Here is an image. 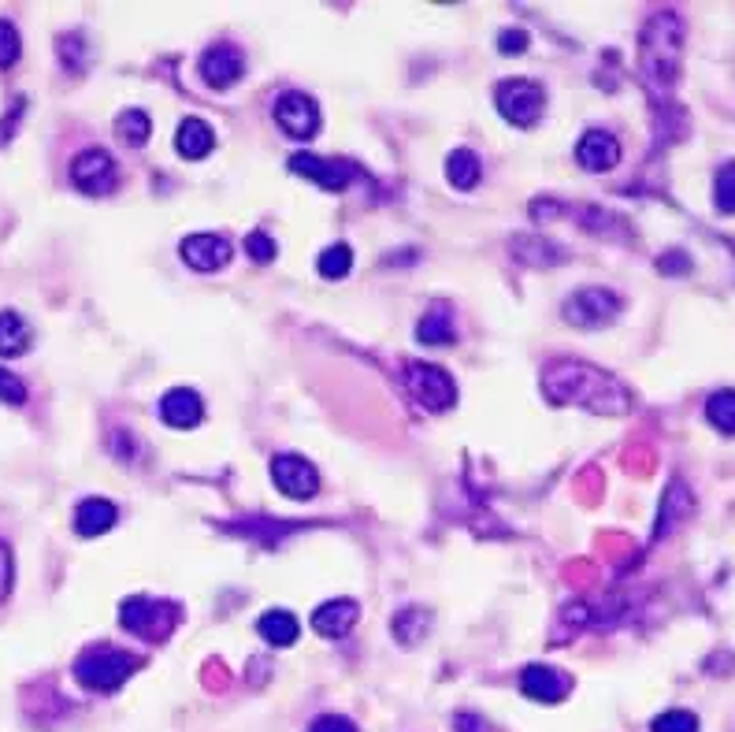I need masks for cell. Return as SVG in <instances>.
Instances as JSON below:
<instances>
[{"mask_svg": "<svg viewBox=\"0 0 735 732\" xmlns=\"http://www.w3.org/2000/svg\"><path fill=\"white\" fill-rule=\"evenodd\" d=\"M531 38L524 30H502L498 34V52H510V57H516V52H528Z\"/></svg>", "mask_w": 735, "mask_h": 732, "instance_id": "cell-35", "label": "cell"}, {"mask_svg": "<svg viewBox=\"0 0 735 732\" xmlns=\"http://www.w3.org/2000/svg\"><path fill=\"white\" fill-rule=\"evenodd\" d=\"M706 417H710L716 431L735 436V391H716L710 402H706Z\"/></svg>", "mask_w": 735, "mask_h": 732, "instance_id": "cell-25", "label": "cell"}, {"mask_svg": "<svg viewBox=\"0 0 735 732\" xmlns=\"http://www.w3.org/2000/svg\"><path fill=\"white\" fill-rule=\"evenodd\" d=\"M245 60L234 45H212V49L201 57V78L212 89H231L242 78Z\"/></svg>", "mask_w": 735, "mask_h": 732, "instance_id": "cell-13", "label": "cell"}, {"mask_svg": "<svg viewBox=\"0 0 735 732\" xmlns=\"http://www.w3.org/2000/svg\"><path fill=\"white\" fill-rule=\"evenodd\" d=\"M713 202H716V209H721V212L735 216V160H732V164H724L721 171H716Z\"/></svg>", "mask_w": 735, "mask_h": 732, "instance_id": "cell-27", "label": "cell"}, {"mask_svg": "<svg viewBox=\"0 0 735 732\" xmlns=\"http://www.w3.org/2000/svg\"><path fill=\"white\" fill-rule=\"evenodd\" d=\"M212 146H216L212 126H208L205 120H197V115L183 120V126H179V134H175L179 157H183V160H205L208 152H212Z\"/></svg>", "mask_w": 735, "mask_h": 732, "instance_id": "cell-19", "label": "cell"}, {"mask_svg": "<svg viewBox=\"0 0 735 732\" xmlns=\"http://www.w3.org/2000/svg\"><path fill=\"white\" fill-rule=\"evenodd\" d=\"M257 632L268 639L271 647H290V644H297V632H302V625H297V618L290 610H268L265 618L257 621Z\"/></svg>", "mask_w": 735, "mask_h": 732, "instance_id": "cell-21", "label": "cell"}, {"mask_svg": "<svg viewBox=\"0 0 735 732\" xmlns=\"http://www.w3.org/2000/svg\"><path fill=\"white\" fill-rule=\"evenodd\" d=\"M316 268H320L323 279H342L353 268V249L346 242H334V246H327L320 253V260H316Z\"/></svg>", "mask_w": 735, "mask_h": 732, "instance_id": "cell-26", "label": "cell"}, {"mask_svg": "<svg viewBox=\"0 0 735 732\" xmlns=\"http://www.w3.org/2000/svg\"><path fill=\"white\" fill-rule=\"evenodd\" d=\"M290 171L313 179V183H320L323 190H331V194L346 190L353 179H357V168H353L350 160L313 157V152H297V157H290Z\"/></svg>", "mask_w": 735, "mask_h": 732, "instance_id": "cell-11", "label": "cell"}, {"mask_svg": "<svg viewBox=\"0 0 735 732\" xmlns=\"http://www.w3.org/2000/svg\"><path fill=\"white\" fill-rule=\"evenodd\" d=\"M616 309H621V297L613 291H605V286H579L561 313H565L572 328H602V324L613 320Z\"/></svg>", "mask_w": 735, "mask_h": 732, "instance_id": "cell-7", "label": "cell"}, {"mask_svg": "<svg viewBox=\"0 0 735 732\" xmlns=\"http://www.w3.org/2000/svg\"><path fill=\"white\" fill-rule=\"evenodd\" d=\"M479 175H483V168H479V157L471 149H453L450 160H446V179L457 190H471L479 183Z\"/></svg>", "mask_w": 735, "mask_h": 732, "instance_id": "cell-23", "label": "cell"}, {"mask_svg": "<svg viewBox=\"0 0 735 732\" xmlns=\"http://www.w3.org/2000/svg\"><path fill=\"white\" fill-rule=\"evenodd\" d=\"M115 131H120V138L126 146H145V142H149V131H152V120H149V112H142V108H126V112H120V120H115Z\"/></svg>", "mask_w": 735, "mask_h": 732, "instance_id": "cell-24", "label": "cell"}, {"mask_svg": "<svg viewBox=\"0 0 735 732\" xmlns=\"http://www.w3.org/2000/svg\"><path fill=\"white\" fill-rule=\"evenodd\" d=\"M684 23L673 12H658L642 30V71L661 83H673L679 71V49H684Z\"/></svg>", "mask_w": 735, "mask_h": 732, "instance_id": "cell-2", "label": "cell"}, {"mask_svg": "<svg viewBox=\"0 0 735 732\" xmlns=\"http://www.w3.org/2000/svg\"><path fill=\"white\" fill-rule=\"evenodd\" d=\"M357 618H360V607L353 599H331V602H323V607H316L313 629L320 632L323 639H342V636H350V629L357 625Z\"/></svg>", "mask_w": 735, "mask_h": 732, "instance_id": "cell-17", "label": "cell"}, {"mask_svg": "<svg viewBox=\"0 0 735 732\" xmlns=\"http://www.w3.org/2000/svg\"><path fill=\"white\" fill-rule=\"evenodd\" d=\"M205 417V402L197 391H189V387H175V391H168L160 398V420L171 424V428L186 431L194 428V424H201Z\"/></svg>", "mask_w": 735, "mask_h": 732, "instance_id": "cell-14", "label": "cell"}, {"mask_svg": "<svg viewBox=\"0 0 735 732\" xmlns=\"http://www.w3.org/2000/svg\"><path fill=\"white\" fill-rule=\"evenodd\" d=\"M405 387L424 410L431 413H446L453 402H457V383L450 379V373L434 365H424V361H408L405 365Z\"/></svg>", "mask_w": 735, "mask_h": 732, "instance_id": "cell-6", "label": "cell"}, {"mask_svg": "<svg viewBox=\"0 0 735 732\" xmlns=\"http://www.w3.org/2000/svg\"><path fill=\"white\" fill-rule=\"evenodd\" d=\"M120 621L126 632L145 639H168L171 629L179 625V607L175 602H160V599H126L120 607Z\"/></svg>", "mask_w": 735, "mask_h": 732, "instance_id": "cell-5", "label": "cell"}, {"mask_svg": "<svg viewBox=\"0 0 735 732\" xmlns=\"http://www.w3.org/2000/svg\"><path fill=\"white\" fill-rule=\"evenodd\" d=\"M71 183L89 197L112 194V190L120 186V168H115L112 152H105V149L78 152V157L71 160Z\"/></svg>", "mask_w": 735, "mask_h": 732, "instance_id": "cell-8", "label": "cell"}, {"mask_svg": "<svg viewBox=\"0 0 735 732\" xmlns=\"http://www.w3.org/2000/svg\"><path fill=\"white\" fill-rule=\"evenodd\" d=\"M308 732H357L350 718H342V713H323V718H316Z\"/></svg>", "mask_w": 735, "mask_h": 732, "instance_id": "cell-34", "label": "cell"}, {"mask_svg": "<svg viewBox=\"0 0 735 732\" xmlns=\"http://www.w3.org/2000/svg\"><path fill=\"white\" fill-rule=\"evenodd\" d=\"M115 521H120V510L108 499H86L75 505V532L82 539L105 536L108 528H115Z\"/></svg>", "mask_w": 735, "mask_h": 732, "instance_id": "cell-18", "label": "cell"}, {"mask_svg": "<svg viewBox=\"0 0 735 732\" xmlns=\"http://www.w3.org/2000/svg\"><path fill=\"white\" fill-rule=\"evenodd\" d=\"M245 249H249V257L257 260V265H271V260H275V239H271L268 231H253L249 239H245Z\"/></svg>", "mask_w": 735, "mask_h": 732, "instance_id": "cell-31", "label": "cell"}, {"mask_svg": "<svg viewBox=\"0 0 735 732\" xmlns=\"http://www.w3.org/2000/svg\"><path fill=\"white\" fill-rule=\"evenodd\" d=\"M271 480H275L279 491L290 495V499H313V495L320 491V473L297 454L271 457Z\"/></svg>", "mask_w": 735, "mask_h": 732, "instance_id": "cell-10", "label": "cell"}, {"mask_svg": "<svg viewBox=\"0 0 735 732\" xmlns=\"http://www.w3.org/2000/svg\"><path fill=\"white\" fill-rule=\"evenodd\" d=\"M494 105L513 126H535L547 108V89L531 78H505L494 86Z\"/></svg>", "mask_w": 735, "mask_h": 732, "instance_id": "cell-4", "label": "cell"}, {"mask_svg": "<svg viewBox=\"0 0 735 732\" xmlns=\"http://www.w3.org/2000/svg\"><path fill=\"white\" fill-rule=\"evenodd\" d=\"M12 584H15V554L12 547L0 539V602L12 595Z\"/></svg>", "mask_w": 735, "mask_h": 732, "instance_id": "cell-33", "label": "cell"}, {"mask_svg": "<svg viewBox=\"0 0 735 732\" xmlns=\"http://www.w3.org/2000/svg\"><path fill=\"white\" fill-rule=\"evenodd\" d=\"M520 692L535 703H561L572 692V681L550 666H528L520 673Z\"/></svg>", "mask_w": 735, "mask_h": 732, "instance_id": "cell-16", "label": "cell"}, {"mask_svg": "<svg viewBox=\"0 0 735 732\" xmlns=\"http://www.w3.org/2000/svg\"><path fill=\"white\" fill-rule=\"evenodd\" d=\"M275 123L283 126L290 138H313L320 131V108L302 89H286L275 101Z\"/></svg>", "mask_w": 735, "mask_h": 732, "instance_id": "cell-9", "label": "cell"}, {"mask_svg": "<svg viewBox=\"0 0 735 732\" xmlns=\"http://www.w3.org/2000/svg\"><path fill=\"white\" fill-rule=\"evenodd\" d=\"M576 160L587 171H610L621 164V142L610 131H587L576 142Z\"/></svg>", "mask_w": 735, "mask_h": 732, "instance_id": "cell-15", "label": "cell"}, {"mask_svg": "<svg viewBox=\"0 0 735 732\" xmlns=\"http://www.w3.org/2000/svg\"><path fill=\"white\" fill-rule=\"evenodd\" d=\"M416 339L424 346H450L453 342V313L446 305H434V309L424 313V320L416 324Z\"/></svg>", "mask_w": 735, "mask_h": 732, "instance_id": "cell-22", "label": "cell"}, {"mask_svg": "<svg viewBox=\"0 0 735 732\" xmlns=\"http://www.w3.org/2000/svg\"><path fill=\"white\" fill-rule=\"evenodd\" d=\"M20 52H23L20 30H15L8 20H0V71L15 68V63H20Z\"/></svg>", "mask_w": 735, "mask_h": 732, "instance_id": "cell-30", "label": "cell"}, {"mask_svg": "<svg viewBox=\"0 0 735 732\" xmlns=\"http://www.w3.org/2000/svg\"><path fill=\"white\" fill-rule=\"evenodd\" d=\"M0 402L4 405H23L26 402V383L15 373L0 368Z\"/></svg>", "mask_w": 735, "mask_h": 732, "instance_id": "cell-32", "label": "cell"}, {"mask_svg": "<svg viewBox=\"0 0 735 732\" xmlns=\"http://www.w3.org/2000/svg\"><path fill=\"white\" fill-rule=\"evenodd\" d=\"M428 625H431L428 610H402L394 618V636L402 639V644H408V632H416V644H420V636L428 632Z\"/></svg>", "mask_w": 735, "mask_h": 732, "instance_id": "cell-28", "label": "cell"}, {"mask_svg": "<svg viewBox=\"0 0 735 732\" xmlns=\"http://www.w3.org/2000/svg\"><path fill=\"white\" fill-rule=\"evenodd\" d=\"M453 729L457 732H490V725L479 718V713H457V718H453Z\"/></svg>", "mask_w": 735, "mask_h": 732, "instance_id": "cell-36", "label": "cell"}, {"mask_svg": "<svg viewBox=\"0 0 735 732\" xmlns=\"http://www.w3.org/2000/svg\"><path fill=\"white\" fill-rule=\"evenodd\" d=\"M650 732H698V718L691 710H665L650 721Z\"/></svg>", "mask_w": 735, "mask_h": 732, "instance_id": "cell-29", "label": "cell"}, {"mask_svg": "<svg viewBox=\"0 0 735 732\" xmlns=\"http://www.w3.org/2000/svg\"><path fill=\"white\" fill-rule=\"evenodd\" d=\"M542 391H547L550 402H576L587 405L591 413H605V417H616V413L632 410V394L624 383H616L610 373L595 365H584V361H558L542 373Z\"/></svg>", "mask_w": 735, "mask_h": 732, "instance_id": "cell-1", "label": "cell"}, {"mask_svg": "<svg viewBox=\"0 0 735 732\" xmlns=\"http://www.w3.org/2000/svg\"><path fill=\"white\" fill-rule=\"evenodd\" d=\"M138 666L142 658L120 647H89L75 658V681L89 692H120L138 673Z\"/></svg>", "mask_w": 735, "mask_h": 732, "instance_id": "cell-3", "label": "cell"}, {"mask_svg": "<svg viewBox=\"0 0 735 732\" xmlns=\"http://www.w3.org/2000/svg\"><path fill=\"white\" fill-rule=\"evenodd\" d=\"M30 342H34V331L20 313L12 309L0 313V357H20L30 350Z\"/></svg>", "mask_w": 735, "mask_h": 732, "instance_id": "cell-20", "label": "cell"}, {"mask_svg": "<svg viewBox=\"0 0 735 732\" xmlns=\"http://www.w3.org/2000/svg\"><path fill=\"white\" fill-rule=\"evenodd\" d=\"M183 260L194 272H220V268L231 260V242L220 239V234H189L183 239Z\"/></svg>", "mask_w": 735, "mask_h": 732, "instance_id": "cell-12", "label": "cell"}]
</instances>
